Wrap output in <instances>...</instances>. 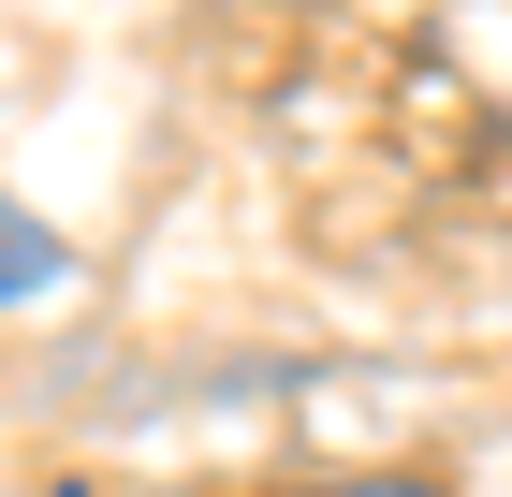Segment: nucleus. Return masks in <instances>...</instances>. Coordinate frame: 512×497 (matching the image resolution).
<instances>
[{"instance_id": "nucleus-1", "label": "nucleus", "mask_w": 512, "mask_h": 497, "mask_svg": "<svg viewBox=\"0 0 512 497\" xmlns=\"http://www.w3.org/2000/svg\"><path fill=\"white\" fill-rule=\"evenodd\" d=\"M278 497H439V483H278Z\"/></svg>"}]
</instances>
